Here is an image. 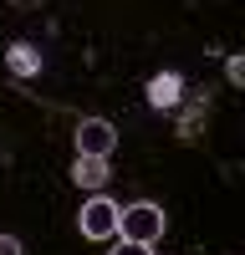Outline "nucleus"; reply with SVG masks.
Wrapping results in <instances>:
<instances>
[{"mask_svg": "<svg viewBox=\"0 0 245 255\" xmlns=\"http://www.w3.org/2000/svg\"><path fill=\"white\" fill-rule=\"evenodd\" d=\"M225 82H230V87H245V56H225Z\"/></svg>", "mask_w": 245, "mask_h": 255, "instance_id": "7", "label": "nucleus"}, {"mask_svg": "<svg viewBox=\"0 0 245 255\" xmlns=\"http://www.w3.org/2000/svg\"><path fill=\"white\" fill-rule=\"evenodd\" d=\"M10 5H20V10H36V5H41V0H10Z\"/></svg>", "mask_w": 245, "mask_h": 255, "instance_id": "10", "label": "nucleus"}, {"mask_svg": "<svg viewBox=\"0 0 245 255\" xmlns=\"http://www.w3.org/2000/svg\"><path fill=\"white\" fill-rule=\"evenodd\" d=\"M108 255H153V245H138V240H118Z\"/></svg>", "mask_w": 245, "mask_h": 255, "instance_id": "8", "label": "nucleus"}, {"mask_svg": "<svg viewBox=\"0 0 245 255\" xmlns=\"http://www.w3.org/2000/svg\"><path fill=\"white\" fill-rule=\"evenodd\" d=\"M118 209H122V204H113V199L97 189V194H92L87 204H82L77 230H82L87 240H118Z\"/></svg>", "mask_w": 245, "mask_h": 255, "instance_id": "2", "label": "nucleus"}, {"mask_svg": "<svg viewBox=\"0 0 245 255\" xmlns=\"http://www.w3.org/2000/svg\"><path fill=\"white\" fill-rule=\"evenodd\" d=\"M77 153H87V158H108L113 148H118V128L108 118H82L77 123Z\"/></svg>", "mask_w": 245, "mask_h": 255, "instance_id": "3", "label": "nucleus"}, {"mask_svg": "<svg viewBox=\"0 0 245 255\" xmlns=\"http://www.w3.org/2000/svg\"><path fill=\"white\" fill-rule=\"evenodd\" d=\"M148 102H153V108H179V102H184V77L179 72H158L148 82Z\"/></svg>", "mask_w": 245, "mask_h": 255, "instance_id": "5", "label": "nucleus"}, {"mask_svg": "<svg viewBox=\"0 0 245 255\" xmlns=\"http://www.w3.org/2000/svg\"><path fill=\"white\" fill-rule=\"evenodd\" d=\"M5 67L15 77H36L41 72V46H31V41H15V46L5 51Z\"/></svg>", "mask_w": 245, "mask_h": 255, "instance_id": "6", "label": "nucleus"}, {"mask_svg": "<svg viewBox=\"0 0 245 255\" xmlns=\"http://www.w3.org/2000/svg\"><path fill=\"white\" fill-rule=\"evenodd\" d=\"M108 179H113V168H108V158H87V153H77V163H72V184L77 189H108Z\"/></svg>", "mask_w": 245, "mask_h": 255, "instance_id": "4", "label": "nucleus"}, {"mask_svg": "<svg viewBox=\"0 0 245 255\" xmlns=\"http://www.w3.org/2000/svg\"><path fill=\"white\" fill-rule=\"evenodd\" d=\"M163 230H169V215H163V204H153V199H138V204H128V209H118V235H122V240L158 245Z\"/></svg>", "mask_w": 245, "mask_h": 255, "instance_id": "1", "label": "nucleus"}, {"mask_svg": "<svg viewBox=\"0 0 245 255\" xmlns=\"http://www.w3.org/2000/svg\"><path fill=\"white\" fill-rule=\"evenodd\" d=\"M0 255H26V245H20L15 235H0Z\"/></svg>", "mask_w": 245, "mask_h": 255, "instance_id": "9", "label": "nucleus"}]
</instances>
